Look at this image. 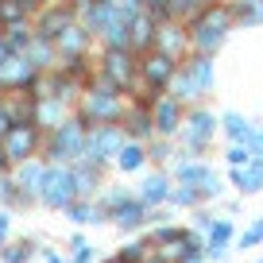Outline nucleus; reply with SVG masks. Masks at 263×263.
<instances>
[{
    "mask_svg": "<svg viewBox=\"0 0 263 263\" xmlns=\"http://www.w3.org/2000/svg\"><path fill=\"white\" fill-rule=\"evenodd\" d=\"M186 27H190V39H194V54L217 58V54L224 50V43H229V35L236 31L229 0H209V4L197 12Z\"/></svg>",
    "mask_w": 263,
    "mask_h": 263,
    "instance_id": "f257e3e1",
    "label": "nucleus"
},
{
    "mask_svg": "<svg viewBox=\"0 0 263 263\" xmlns=\"http://www.w3.org/2000/svg\"><path fill=\"white\" fill-rule=\"evenodd\" d=\"M213 89H217V58H209V54H190L178 66V74L171 78V85H166V93L178 97L186 108L209 101Z\"/></svg>",
    "mask_w": 263,
    "mask_h": 263,
    "instance_id": "f03ea898",
    "label": "nucleus"
},
{
    "mask_svg": "<svg viewBox=\"0 0 263 263\" xmlns=\"http://www.w3.org/2000/svg\"><path fill=\"white\" fill-rule=\"evenodd\" d=\"M217 136H221V112L201 101V105H190L186 108V124L178 132V151L186 159H205L209 151L217 147Z\"/></svg>",
    "mask_w": 263,
    "mask_h": 263,
    "instance_id": "7ed1b4c3",
    "label": "nucleus"
},
{
    "mask_svg": "<svg viewBox=\"0 0 263 263\" xmlns=\"http://www.w3.org/2000/svg\"><path fill=\"white\" fill-rule=\"evenodd\" d=\"M85 147H89V124L82 120V112H74L62 128H54L43 143V159L54 166H74L78 159H85Z\"/></svg>",
    "mask_w": 263,
    "mask_h": 263,
    "instance_id": "20e7f679",
    "label": "nucleus"
},
{
    "mask_svg": "<svg viewBox=\"0 0 263 263\" xmlns=\"http://www.w3.org/2000/svg\"><path fill=\"white\" fill-rule=\"evenodd\" d=\"M132 101L124 93H101V89H85L78 101V112L85 124H120Z\"/></svg>",
    "mask_w": 263,
    "mask_h": 263,
    "instance_id": "39448f33",
    "label": "nucleus"
},
{
    "mask_svg": "<svg viewBox=\"0 0 263 263\" xmlns=\"http://www.w3.org/2000/svg\"><path fill=\"white\" fill-rule=\"evenodd\" d=\"M43 74L27 62V54H8V62H0V97H16V93H39Z\"/></svg>",
    "mask_w": 263,
    "mask_h": 263,
    "instance_id": "423d86ee",
    "label": "nucleus"
},
{
    "mask_svg": "<svg viewBox=\"0 0 263 263\" xmlns=\"http://www.w3.org/2000/svg\"><path fill=\"white\" fill-rule=\"evenodd\" d=\"M70 201H78L74 194V174L70 166H54L47 163V174H43V186H39V205L50 209V213H62Z\"/></svg>",
    "mask_w": 263,
    "mask_h": 263,
    "instance_id": "0eeeda50",
    "label": "nucleus"
},
{
    "mask_svg": "<svg viewBox=\"0 0 263 263\" xmlns=\"http://www.w3.org/2000/svg\"><path fill=\"white\" fill-rule=\"evenodd\" d=\"M97 70L112 78L128 97L140 89V58L132 50H97Z\"/></svg>",
    "mask_w": 263,
    "mask_h": 263,
    "instance_id": "6e6552de",
    "label": "nucleus"
},
{
    "mask_svg": "<svg viewBox=\"0 0 263 263\" xmlns=\"http://www.w3.org/2000/svg\"><path fill=\"white\" fill-rule=\"evenodd\" d=\"M136 197L143 201V209H163L171 205V194H174V178H171V166H147V171L136 178Z\"/></svg>",
    "mask_w": 263,
    "mask_h": 263,
    "instance_id": "1a4fd4ad",
    "label": "nucleus"
},
{
    "mask_svg": "<svg viewBox=\"0 0 263 263\" xmlns=\"http://www.w3.org/2000/svg\"><path fill=\"white\" fill-rule=\"evenodd\" d=\"M124 143H128V136H124L120 124H89V147H85V159H93V163H101V166H112Z\"/></svg>",
    "mask_w": 263,
    "mask_h": 263,
    "instance_id": "9d476101",
    "label": "nucleus"
},
{
    "mask_svg": "<svg viewBox=\"0 0 263 263\" xmlns=\"http://www.w3.org/2000/svg\"><path fill=\"white\" fill-rule=\"evenodd\" d=\"M178 66L174 58H166L163 50H147V54H140V89H151L155 97H163L166 85H171V78L178 74Z\"/></svg>",
    "mask_w": 263,
    "mask_h": 263,
    "instance_id": "9b49d317",
    "label": "nucleus"
},
{
    "mask_svg": "<svg viewBox=\"0 0 263 263\" xmlns=\"http://www.w3.org/2000/svg\"><path fill=\"white\" fill-rule=\"evenodd\" d=\"M0 143H4V151H8L12 166H16V163H27V159H43V143H47V136H43L35 124H16Z\"/></svg>",
    "mask_w": 263,
    "mask_h": 263,
    "instance_id": "f8f14e48",
    "label": "nucleus"
},
{
    "mask_svg": "<svg viewBox=\"0 0 263 263\" xmlns=\"http://www.w3.org/2000/svg\"><path fill=\"white\" fill-rule=\"evenodd\" d=\"M155 50H163V54L174 58V62H186V58L194 54L190 27L182 24V20H166V24H159V31H155Z\"/></svg>",
    "mask_w": 263,
    "mask_h": 263,
    "instance_id": "ddd939ff",
    "label": "nucleus"
},
{
    "mask_svg": "<svg viewBox=\"0 0 263 263\" xmlns=\"http://www.w3.org/2000/svg\"><path fill=\"white\" fill-rule=\"evenodd\" d=\"M70 174H74L78 201H97V194L108 186V166L93 163V159H78V163L70 166Z\"/></svg>",
    "mask_w": 263,
    "mask_h": 263,
    "instance_id": "4468645a",
    "label": "nucleus"
},
{
    "mask_svg": "<svg viewBox=\"0 0 263 263\" xmlns=\"http://www.w3.org/2000/svg\"><path fill=\"white\" fill-rule=\"evenodd\" d=\"M151 120H155V136L178 140L182 124H186V105H182L178 97H171V93H163V97L151 105Z\"/></svg>",
    "mask_w": 263,
    "mask_h": 263,
    "instance_id": "2eb2a0df",
    "label": "nucleus"
},
{
    "mask_svg": "<svg viewBox=\"0 0 263 263\" xmlns=\"http://www.w3.org/2000/svg\"><path fill=\"white\" fill-rule=\"evenodd\" d=\"M54 47H58V62H62V58H93V54L101 50V47H97V39H93V35L85 31L78 20H74V24H70V27H66V31L54 39Z\"/></svg>",
    "mask_w": 263,
    "mask_h": 263,
    "instance_id": "dca6fc26",
    "label": "nucleus"
},
{
    "mask_svg": "<svg viewBox=\"0 0 263 263\" xmlns=\"http://www.w3.org/2000/svg\"><path fill=\"white\" fill-rule=\"evenodd\" d=\"M74 20H78V16H74V8H70V4H43V8L35 12L31 24H35V35H43V39L54 43L66 27L74 24Z\"/></svg>",
    "mask_w": 263,
    "mask_h": 263,
    "instance_id": "f3484780",
    "label": "nucleus"
},
{
    "mask_svg": "<svg viewBox=\"0 0 263 263\" xmlns=\"http://www.w3.org/2000/svg\"><path fill=\"white\" fill-rule=\"evenodd\" d=\"M224 182H229L240 197L263 194V159H252V163H244V166H224Z\"/></svg>",
    "mask_w": 263,
    "mask_h": 263,
    "instance_id": "a211bd4d",
    "label": "nucleus"
},
{
    "mask_svg": "<svg viewBox=\"0 0 263 263\" xmlns=\"http://www.w3.org/2000/svg\"><path fill=\"white\" fill-rule=\"evenodd\" d=\"M213 174H217V166L209 163V159H186V155H182V159H174V163H171L174 186H197V190H201Z\"/></svg>",
    "mask_w": 263,
    "mask_h": 263,
    "instance_id": "6ab92c4d",
    "label": "nucleus"
},
{
    "mask_svg": "<svg viewBox=\"0 0 263 263\" xmlns=\"http://www.w3.org/2000/svg\"><path fill=\"white\" fill-rule=\"evenodd\" d=\"M74 112H78V108H70L66 101H58V97H35V128H39L43 136H50L54 128H62Z\"/></svg>",
    "mask_w": 263,
    "mask_h": 263,
    "instance_id": "aec40b11",
    "label": "nucleus"
},
{
    "mask_svg": "<svg viewBox=\"0 0 263 263\" xmlns=\"http://www.w3.org/2000/svg\"><path fill=\"white\" fill-rule=\"evenodd\" d=\"M147 166H151V163H147V143L128 140V143L120 147V155H116L112 171H116V174H124V178H140Z\"/></svg>",
    "mask_w": 263,
    "mask_h": 263,
    "instance_id": "412c9836",
    "label": "nucleus"
},
{
    "mask_svg": "<svg viewBox=\"0 0 263 263\" xmlns=\"http://www.w3.org/2000/svg\"><path fill=\"white\" fill-rule=\"evenodd\" d=\"M120 128H124V136H128V140H140V143L155 140V120H151V108L136 105V101L128 105V112H124Z\"/></svg>",
    "mask_w": 263,
    "mask_h": 263,
    "instance_id": "4be33fe9",
    "label": "nucleus"
},
{
    "mask_svg": "<svg viewBox=\"0 0 263 263\" xmlns=\"http://www.w3.org/2000/svg\"><path fill=\"white\" fill-rule=\"evenodd\" d=\"M155 31H159V24L147 16V12H143V16H136V20L128 24V50H132L136 58L147 54V50H155Z\"/></svg>",
    "mask_w": 263,
    "mask_h": 263,
    "instance_id": "5701e85b",
    "label": "nucleus"
},
{
    "mask_svg": "<svg viewBox=\"0 0 263 263\" xmlns=\"http://www.w3.org/2000/svg\"><path fill=\"white\" fill-rule=\"evenodd\" d=\"M39 252H43V240L27 236V232H16L8 244L0 248V263H31V259H39Z\"/></svg>",
    "mask_w": 263,
    "mask_h": 263,
    "instance_id": "b1692460",
    "label": "nucleus"
},
{
    "mask_svg": "<svg viewBox=\"0 0 263 263\" xmlns=\"http://www.w3.org/2000/svg\"><path fill=\"white\" fill-rule=\"evenodd\" d=\"M43 174H47V159H27V163H16V166H12V178H16V186L24 190L27 197H35V201H39Z\"/></svg>",
    "mask_w": 263,
    "mask_h": 263,
    "instance_id": "393cba45",
    "label": "nucleus"
},
{
    "mask_svg": "<svg viewBox=\"0 0 263 263\" xmlns=\"http://www.w3.org/2000/svg\"><path fill=\"white\" fill-rule=\"evenodd\" d=\"M108 224H112L116 232H124V236H140V232H147V209H143V201L136 197V201H128Z\"/></svg>",
    "mask_w": 263,
    "mask_h": 263,
    "instance_id": "a878e982",
    "label": "nucleus"
},
{
    "mask_svg": "<svg viewBox=\"0 0 263 263\" xmlns=\"http://www.w3.org/2000/svg\"><path fill=\"white\" fill-rule=\"evenodd\" d=\"M252 128H255V120H252V116H244L240 108H224V112H221V136H224V143H248Z\"/></svg>",
    "mask_w": 263,
    "mask_h": 263,
    "instance_id": "bb28decb",
    "label": "nucleus"
},
{
    "mask_svg": "<svg viewBox=\"0 0 263 263\" xmlns=\"http://www.w3.org/2000/svg\"><path fill=\"white\" fill-rule=\"evenodd\" d=\"M35 205H39V201L27 197L24 190L16 186L12 174H0V209H8V213H27V209H35Z\"/></svg>",
    "mask_w": 263,
    "mask_h": 263,
    "instance_id": "cd10ccee",
    "label": "nucleus"
},
{
    "mask_svg": "<svg viewBox=\"0 0 263 263\" xmlns=\"http://www.w3.org/2000/svg\"><path fill=\"white\" fill-rule=\"evenodd\" d=\"M62 217L74 224V229H89V224H108L105 209H101L97 201H70V205L62 209Z\"/></svg>",
    "mask_w": 263,
    "mask_h": 263,
    "instance_id": "c85d7f7f",
    "label": "nucleus"
},
{
    "mask_svg": "<svg viewBox=\"0 0 263 263\" xmlns=\"http://www.w3.org/2000/svg\"><path fill=\"white\" fill-rule=\"evenodd\" d=\"M24 54H27V62H31L39 74H50V70H58V47H54L50 39H43V35H35L31 47H27Z\"/></svg>",
    "mask_w": 263,
    "mask_h": 263,
    "instance_id": "c756f323",
    "label": "nucleus"
},
{
    "mask_svg": "<svg viewBox=\"0 0 263 263\" xmlns=\"http://www.w3.org/2000/svg\"><path fill=\"white\" fill-rule=\"evenodd\" d=\"M128 201H136V190H132V186H120V182H108V186L97 194V205L105 209V217H108V221H112V217L120 213V209L128 205Z\"/></svg>",
    "mask_w": 263,
    "mask_h": 263,
    "instance_id": "7c9ffc66",
    "label": "nucleus"
},
{
    "mask_svg": "<svg viewBox=\"0 0 263 263\" xmlns=\"http://www.w3.org/2000/svg\"><path fill=\"white\" fill-rule=\"evenodd\" d=\"M236 27H263V0H229Z\"/></svg>",
    "mask_w": 263,
    "mask_h": 263,
    "instance_id": "2f4dec72",
    "label": "nucleus"
},
{
    "mask_svg": "<svg viewBox=\"0 0 263 263\" xmlns=\"http://www.w3.org/2000/svg\"><path fill=\"white\" fill-rule=\"evenodd\" d=\"M174 159H182L178 140H163V136L147 140V163H151V166H171Z\"/></svg>",
    "mask_w": 263,
    "mask_h": 263,
    "instance_id": "473e14b6",
    "label": "nucleus"
},
{
    "mask_svg": "<svg viewBox=\"0 0 263 263\" xmlns=\"http://www.w3.org/2000/svg\"><path fill=\"white\" fill-rule=\"evenodd\" d=\"M151 252H155V244H151L147 232H140V236H128L120 248H116V255H120L124 263H143Z\"/></svg>",
    "mask_w": 263,
    "mask_h": 263,
    "instance_id": "72a5a7b5",
    "label": "nucleus"
},
{
    "mask_svg": "<svg viewBox=\"0 0 263 263\" xmlns=\"http://www.w3.org/2000/svg\"><path fill=\"white\" fill-rule=\"evenodd\" d=\"M4 43H8V50L12 54H24L27 47H31V39H35V24L31 20H24V24H12V27H4Z\"/></svg>",
    "mask_w": 263,
    "mask_h": 263,
    "instance_id": "f704fd0d",
    "label": "nucleus"
},
{
    "mask_svg": "<svg viewBox=\"0 0 263 263\" xmlns=\"http://www.w3.org/2000/svg\"><path fill=\"white\" fill-rule=\"evenodd\" d=\"M205 244H213V248H232L236 244V224H232V217H217V221L209 224Z\"/></svg>",
    "mask_w": 263,
    "mask_h": 263,
    "instance_id": "c9c22d12",
    "label": "nucleus"
},
{
    "mask_svg": "<svg viewBox=\"0 0 263 263\" xmlns=\"http://www.w3.org/2000/svg\"><path fill=\"white\" fill-rule=\"evenodd\" d=\"M197 205H205V201H201V190H197V186H174L171 209H186V213H194Z\"/></svg>",
    "mask_w": 263,
    "mask_h": 263,
    "instance_id": "e433bc0d",
    "label": "nucleus"
},
{
    "mask_svg": "<svg viewBox=\"0 0 263 263\" xmlns=\"http://www.w3.org/2000/svg\"><path fill=\"white\" fill-rule=\"evenodd\" d=\"M259 244H263V217H252V224L236 236V244H232V248H236V252H255Z\"/></svg>",
    "mask_w": 263,
    "mask_h": 263,
    "instance_id": "4c0bfd02",
    "label": "nucleus"
},
{
    "mask_svg": "<svg viewBox=\"0 0 263 263\" xmlns=\"http://www.w3.org/2000/svg\"><path fill=\"white\" fill-rule=\"evenodd\" d=\"M209 0H171V20H182V24H190V20L197 16V12L205 8Z\"/></svg>",
    "mask_w": 263,
    "mask_h": 263,
    "instance_id": "58836bf2",
    "label": "nucleus"
},
{
    "mask_svg": "<svg viewBox=\"0 0 263 263\" xmlns=\"http://www.w3.org/2000/svg\"><path fill=\"white\" fill-rule=\"evenodd\" d=\"M221 159H224V166H244V163H252V151H248L244 143H224Z\"/></svg>",
    "mask_w": 263,
    "mask_h": 263,
    "instance_id": "ea45409f",
    "label": "nucleus"
},
{
    "mask_svg": "<svg viewBox=\"0 0 263 263\" xmlns=\"http://www.w3.org/2000/svg\"><path fill=\"white\" fill-rule=\"evenodd\" d=\"M24 20H31L24 8H20L16 0H0V24L4 27H12V24H24Z\"/></svg>",
    "mask_w": 263,
    "mask_h": 263,
    "instance_id": "a19ab883",
    "label": "nucleus"
},
{
    "mask_svg": "<svg viewBox=\"0 0 263 263\" xmlns=\"http://www.w3.org/2000/svg\"><path fill=\"white\" fill-rule=\"evenodd\" d=\"M217 221V213H213V205H197L194 213H190V229H197V232H209V224Z\"/></svg>",
    "mask_w": 263,
    "mask_h": 263,
    "instance_id": "79ce46f5",
    "label": "nucleus"
},
{
    "mask_svg": "<svg viewBox=\"0 0 263 263\" xmlns=\"http://www.w3.org/2000/svg\"><path fill=\"white\" fill-rule=\"evenodd\" d=\"M163 224H174V209H171V205L147 209V232H151V229H163Z\"/></svg>",
    "mask_w": 263,
    "mask_h": 263,
    "instance_id": "37998d69",
    "label": "nucleus"
},
{
    "mask_svg": "<svg viewBox=\"0 0 263 263\" xmlns=\"http://www.w3.org/2000/svg\"><path fill=\"white\" fill-rule=\"evenodd\" d=\"M116 12H120V20H136V16H143V0H116Z\"/></svg>",
    "mask_w": 263,
    "mask_h": 263,
    "instance_id": "c03bdc74",
    "label": "nucleus"
},
{
    "mask_svg": "<svg viewBox=\"0 0 263 263\" xmlns=\"http://www.w3.org/2000/svg\"><path fill=\"white\" fill-rule=\"evenodd\" d=\"M97 259H101V252L93 244H85V248H78V252L66 255V263H97Z\"/></svg>",
    "mask_w": 263,
    "mask_h": 263,
    "instance_id": "a18cd8bd",
    "label": "nucleus"
},
{
    "mask_svg": "<svg viewBox=\"0 0 263 263\" xmlns=\"http://www.w3.org/2000/svg\"><path fill=\"white\" fill-rule=\"evenodd\" d=\"M244 147L252 151V159H263V124H255V128H252V136H248Z\"/></svg>",
    "mask_w": 263,
    "mask_h": 263,
    "instance_id": "49530a36",
    "label": "nucleus"
},
{
    "mask_svg": "<svg viewBox=\"0 0 263 263\" xmlns=\"http://www.w3.org/2000/svg\"><path fill=\"white\" fill-rule=\"evenodd\" d=\"M12 128H16V120H12V112H8V105H4V97H0V140H4Z\"/></svg>",
    "mask_w": 263,
    "mask_h": 263,
    "instance_id": "de8ad7c7",
    "label": "nucleus"
},
{
    "mask_svg": "<svg viewBox=\"0 0 263 263\" xmlns=\"http://www.w3.org/2000/svg\"><path fill=\"white\" fill-rule=\"evenodd\" d=\"M12 236H16V232H12V213H8V209H0V240L8 244Z\"/></svg>",
    "mask_w": 263,
    "mask_h": 263,
    "instance_id": "09e8293b",
    "label": "nucleus"
},
{
    "mask_svg": "<svg viewBox=\"0 0 263 263\" xmlns=\"http://www.w3.org/2000/svg\"><path fill=\"white\" fill-rule=\"evenodd\" d=\"M39 259H43V263H66V255H62V252H58V248H54V244H43V252H39Z\"/></svg>",
    "mask_w": 263,
    "mask_h": 263,
    "instance_id": "8fccbe9b",
    "label": "nucleus"
},
{
    "mask_svg": "<svg viewBox=\"0 0 263 263\" xmlns=\"http://www.w3.org/2000/svg\"><path fill=\"white\" fill-rule=\"evenodd\" d=\"M85 244H89V236H85L82 229H74L70 236H66V248H70V252H78V248H85Z\"/></svg>",
    "mask_w": 263,
    "mask_h": 263,
    "instance_id": "3c124183",
    "label": "nucleus"
},
{
    "mask_svg": "<svg viewBox=\"0 0 263 263\" xmlns=\"http://www.w3.org/2000/svg\"><path fill=\"white\" fill-rule=\"evenodd\" d=\"M205 259H209V263H224V259H229V248H213V244H205Z\"/></svg>",
    "mask_w": 263,
    "mask_h": 263,
    "instance_id": "603ef678",
    "label": "nucleus"
},
{
    "mask_svg": "<svg viewBox=\"0 0 263 263\" xmlns=\"http://www.w3.org/2000/svg\"><path fill=\"white\" fill-rule=\"evenodd\" d=\"M221 209H224L221 217H236L240 209H244V201H236V197H229V201H221Z\"/></svg>",
    "mask_w": 263,
    "mask_h": 263,
    "instance_id": "864d4df0",
    "label": "nucleus"
},
{
    "mask_svg": "<svg viewBox=\"0 0 263 263\" xmlns=\"http://www.w3.org/2000/svg\"><path fill=\"white\" fill-rule=\"evenodd\" d=\"M0 174H12V159H8V151H4V143H0Z\"/></svg>",
    "mask_w": 263,
    "mask_h": 263,
    "instance_id": "5fc2aeb1",
    "label": "nucleus"
},
{
    "mask_svg": "<svg viewBox=\"0 0 263 263\" xmlns=\"http://www.w3.org/2000/svg\"><path fill=\"white\" fill-rule=\"evenodd\" d=\"M182 263H209V259H205V252H190Z\"/></svg>",
    "mask_w": 263,
    "mask_h": 263,
    "instance_id": "6e6d98bb",
    "label": "nucleus"
},
{
    "mask_svg": "<svg viewBox=\"0 0 263 263\" xmlns=\"http://www.w3.org/2000/svg\"><path fill=\"white\" fill-rule=\"evenodd\" d=\"M8 54L12 50H8V43H4V35H0V62H8Z\"/></svg>",
    "mask_w": 263,
    "mask_h": 263,
    "instance_id": "4d7b16f0",
    "label": "nucleus"
},
{
    "mask_svg": "<svg viewBox=\"0 0 263 263\" xmlns=\"http://www.w3.org/2000/svg\"><path fill=\"white\" fill-rule=\"evenodd\" d=\"M97 263H124V259H120V255H116V252H112V255H101V259H97Z\"/></svg>",
    "mask_w": 263,
    "mask_h": 263,
    "instance_id": "13d9d810",
    "label": "nucleus"
},
{
    "mask_svg": "<svg viewBox=\"0 0 263 263\" xmlns=\"http://www.w3.org/2000/svg\"><path fill=\"white\" fill-rule=\"evenodd\" d=\"M252 263H263V255H255V259H252Z\"/></svg>",
    "mask_w": 263,
    "mask_h": 263,
    "instance_id": "bf43d9fd",
    "label": "nucleus"
},
{
    "mask_svg": "<svg viewBox=\"0 0 263 263\" xmlns=\"http://www.w3.org/2000/svg\"><path fill=\"white\" fill-rule=\"evenodd\" d=\"M105 4H116V0H105Z\"/></svg>",
    "mask_w": 263,
    "mask_h": 263,
    "instance_id": "052dcab7",
    "label": "nucleus"
},
{
    "mask_svg": "<svg viewBox=\"0 0 263 263\" xmlns=\"http://www.w3.org/2000/svg\"><path fill=\"white\" fill-rule=\"evenodd\" d=\"M0 248H4V240H0Z\"/></svg>",
    "mask_w": 263,
    "mask_h": 263,
    "instance_id": "680f3d73",
    "label": "nucleus"
},
{
    "mask_svg": "<svg viewBox=\"0 0 263 263\" xmlns=\"http://www.w3.org/2000/svg\"><path fill=\"white\" fill-rule=\"evenodd\" d=\"M0 31H4V24H0Z\"/></svg>",
    "mask_w": 263,
    "mask_h": 263,
    "instance_id": "e2e57ef3",
    "label": "nucleus"
}]
</instances>
